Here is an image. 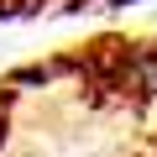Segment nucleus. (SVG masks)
Here are the masks:
<instances>
[{
  "mask_svg": "<svg viewBox=\"0 0 157 157\" xmlns=\"http://www.w3.org/2000/svg\"><path fill=\"white\" fill-rule=\"evenodd\" d=\"M47 68L78 121L63 131L78 157H157V37H100Z\"/></svg>",
  "mask_w": 157,
  "mask_h": 157,
  "instance_id": "1",
  "label": "nucleus"
}]
</instances>
